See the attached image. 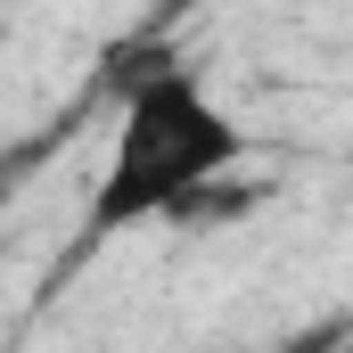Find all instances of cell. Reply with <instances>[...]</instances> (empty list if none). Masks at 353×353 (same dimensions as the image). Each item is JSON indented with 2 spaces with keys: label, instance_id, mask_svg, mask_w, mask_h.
<instances>
[{
  "label": "cell",
  "instance_id": "cell-1",
  "mask_svg": "<svg viewBox=\"0 0 353 353\" xmlns=\"http://www.w3.org/2000/svg\"><path fill=\"white\" fill-rule=\"evenodd\" d=\"M247 157V132L239 115L197 83L189 66H140L123 107H115V140H107V165L90 181L83 205V255L140 230V222H173L197 197H214L222 181L239 173Z\"/></svg>",
  "mask_w": 353,
  "mask_h": 353
},
{
  "label": "cell",
  "instance_id": "cell-2",
  "mask_svg": "<svg viewBox=\"0 0 353 353\" xmlns=\"http://www.w3.org/2000/svg\"><path fill=\"white\" fill-rule=\"evenodd\" d=\"M173 8H197V0H165V17H173Z\"/></svg>",
  "mask_w": 353,
  "mask_h": 353
}]
</instances>
